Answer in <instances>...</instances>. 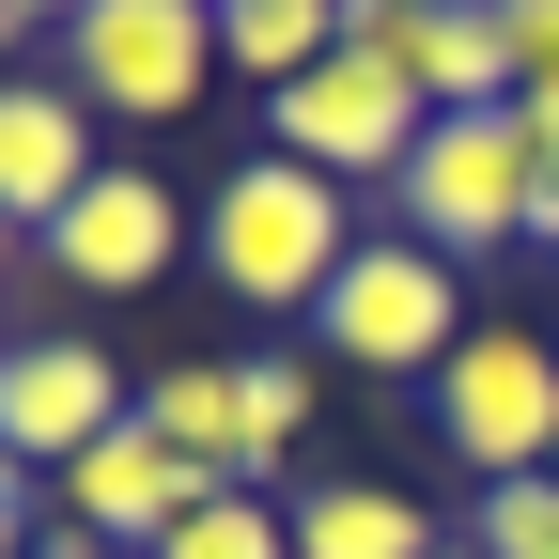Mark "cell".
<instances>
[{"label":"cell","instance_id":"6da1fadb","mask_svg":"<svg viewBox=\"0 0 559 559\" xmlns=\"http://www.w3.org/2000/svg\"><path fill=\"white\" fill-rule=\"evenodd\" d=\"M202 280H218L234 311H326V280L358 264V218H342V187L296 171V156H234L202 187Z\"/></svg>","mask_w":559,"mask_h":559},{"label":"cell","instance_id":"7a4b0ae2","mask_svg":"<svg viewBox=\"0 0 559 559\" xmlns=\"http://www.w3.org/2000/svg\"><path fill=\"white\" fill-rule=\"evenodd\" d=\"M62 94L94 124H187L218 94V0H79L62 16Z\"/></svg>","mask_w":559,"mask_h":559},{"label":"cell","instance_id":"3957f363","mask_svg":"<svg viewBox=\"0 0 559 559\" xmlns=\"http://www.w3.org/2000/svg\"><path fill=\"white\" fill-rule=\"evenodd\" d=\"M528 202H544V171H528L513 109H451L389 171V234H419L436 264H481V249H528Z\"/></svg>","mask_w":559,"mask_h":559},{"label":"cell","instance_id":"277c9868","mask_svg":"<svg viewBox=\"0 0 559 559\" xmlns=\"http://www.w3.org/2000/svg\"><path fill=\"white\" fill-rule=\"evenodd\" d=\"M326 358L342 373H404V389H436L466 358V264H436L419 234H358V264L326 280Z\"/></svg>","mask_w":559,"mask_h":559},{"label":"cell","instance_id":"5b68a950","mask_svg":"<svg viewBox=\"0 0 559 559\" xmlns=\"http://www.w3.org/2000/svg\"><path fill=\"white\" fill-rule=\"evenodd\" d=\"M436 436L466 466V498L481 481H544L559 466V342L544 326H466V358L436 373Z\"/></svg>","mask_w":559,"mask_h":559},{"label":"cell","instance_id":"8992f818","mask_svg":"<svg viewBox=\"0 0 559 559\" xmlns=\"http://www.w3.org/2000/svg\"><path fill=\"white\" fill-rule=\"evenodd\" d=\"M419 79L404 62H373V47H326L296 94H264V156H296V171H326V187H389L404 156H419Z\"/></svg>","mask_w":559,"mask_h":559},{"label":"cell","instance_id":"52a82bcc","mask_svg":"<svg viewBox=\"0 0 559 559\" xmlns=\"http://www.w3.org/2000/svg\"><path fill=\"white\" fill-rule=\"evenodd\" d=\"M109 419H140V389L94 358V342H62V326H16V342H0V466L62 481Z\"/></svg>","mask_w":559,"mask_h":559},{"label":"cell","instance_id":"ba28073f","mask_svg":"<svg viewBox=\"0 0 559 559\" xmlns=\"http://www.w3.org/2000/svg\"><path fill=\"white\" fill-rule=\"evenodd\" d=\"M187 234H202V202H171V171H94L32 249H47V280H79V296H156L187 264Z\"/></svg>","mask_w":559,"mask_h":559},{"label":"cell","instance_id":"9c48e42d","mask_svg":"<svg viewBox=\"0 0 559 559\" xmlns=\"http://www.w3.org/2000/svg\"><path fill=\"white\" fill-rule=\"evenodd\" d=\"M47 498H62V528H94L109 559H156V544H171V513H187V498H218V481H202V466L156 436V419H109V436L47 481Z\"/></svg>","mask_w":559,"mask_h":559},{"label":"cell","instance_id":"30bf717a","mask_svg":"<svg viewBox=\"0 0 559 559\" xmlns=\"http://www.w3.org/2000/svg\"><path fill=\"white\" fill-rule=\"evenodd\" d=\"M94 171H109V156H94V109H79V94H62V79H0V218L47 234Z\"/></svg>","mask_w":559,"mask_h":559},{"label":"cell","instance_id":"8fae6325","mask_svg":"<svg viewBox=\"0 0 559 559\" xmlns=\"http://www.w3.org/2000/svg\"><path fill=\"white\" fill-rule=\"evenodd\" d=\"M140 419H156V436H171V451H187L202 481H264V466H280V451L249 436V389H234L218 358H187V373H156V389H140Z\"/></svg>","mask_w":559,"mask_h":559},{"label":"cell","instance_id":"7c38bea8","mask_svg":"<svg viewBox=\"0 0 559 559\" xmlns=\"http://www.w3.org/2000/svg\"><path fill=\"white\" fill-rule=\"evenodd\" d=\"M451 528L404 498V481H311L296 498V559H436Z\"/></svg>","mask_w":559,"mask_h":559},{"label":"cell","instance_id":"4fadbf2b","mask_svg":"<svg viewBox=\"0 0 559 559\" xmlns=\"http://www.w3.org/2000/svg\"><path fill=\"white\" fill-rule=\"evenodd\" d=\"M326 47H342V0H218V79H264V94H296Z\"/></svg>","mask_w":559,"mask_h":559},{"label":"cell","instance_id":"5bb4252c","mask_svg":"<svg viewBox=\"0 0 559 559\" xmlns=\"http://www.w3.org/2000/svg\"><path fill=\"white\" fill-rule=\"evenodd\" d=\"M156 559H296V513L264 498V481H218V498H187Z\"/></svg>","mask_w":559,"mask_h":559},{"label":"cell","instance_id":"9a60e30c","mask_svg":"<svg viewBox=\"0 0 559 559\" xmlns=\"http://www.w3.org/2000/svg\"><path fill=\"white\" fill-rule=\"evenodd\" d=\"M466 544L481 559H559V481H481V498H466Z\"/></svg>","mask_w":559,"mask_h":559},{"label":"cell","instance_id":"2e32d148","mask_svg":"<svg viewBox=\"0 0 559 559\" xmlns=\"http://www.w3.org/2000/svg\"><path fill=\"white\" fill-rule=\"evenodd\" d=\"M234 389H249V436L296 451V419H311V358H234Z\"/></svg>","mask_w":559,"mask_h":559},{"label":"cell","instance_id":"e0dca14e","mask_svg":"<svg viewBox=\"0 0 559 559\" xmlns=\"http://www.w3.org/2000/svg\"><path fill=\"white\" fill-rule=\"evenodd\" d=\"M498 32H513V62L559 94V0H498Z\"/></svg>","mask_w":559,"mask_h":559},{"label":"cell","instance_id":"ac0fdd59","mask_svg":"<svg viewBox=\"0 0 559 559\" xmlns=\"http://www.w3.org/2000/svg\"><path fill=\"white\" fill-rule=\"evenodd\" d=\"M32 513H47V481H32V466H0V559H32V544H47Z\"/></svg>","mask_w":559,"mask_h":559},{"label":"cell","instance_id":"d6986e66","mask_svg":"<svg viewBox=\"0 0 559 559\" xmlns=\"http://www.w3.org/2000/svg\"><path fill=\"white\" fill-rule=\"evenodd\" d=\"M0 16H16V32H62V16H79V0H0Z\"/></svg>","mask_w":559,"mask_h":559},{"label":"cell","instance_id":"ffe728a7","mask_svg":"<svg viewBox=\"0 0 559 559\" xmlns=\"http://www.w3.org/2000/svg\"><path fill=\"white\" fill-rule=\"evenodd\" d=\"M419 16H481V0H419Z\"/></svg>","mask_w":559,"mask_h":559},{"label":"cell","instance_id":"44dd1931","mask_svg":"<svg viewBox=\"0 0 559 559\" xmlns=\"http://www.w3.org/2000/svg\"><path fill=\"white\" fill-rule=\"evenodd\" d=\"M16 249H32V234H16V218H0V264H16Z\"/></svg>","mask_w":559,"mask_h":559},{"label":"cell","instance_id":"7402d4cb","mask_svg":"<svg viewBox=\"0 0 559 559\" xmlns=\"http://www.w3.org/2000/svg\"><path fill=\"white\" fill-rule=\"evenodd\" d=\"M436 559H481V544H466V528H451V544H436Z\"/></svg>","mask_w":559,"mask_h":559},{"label":"cell","instance_id":"603a6c76","mask_svg":"<svg viewBox=\"0 0 559 559\" xmlns=\"http://www.w3.org/2000/svg\"><path fill=\"white\" fill-rule=\"evenodd\" d=\"M0 342H16V326H0Z\"/></svg>","mask_w":559,"mask_h":559},{"label":"cell","instance_id":"cb8c5ba5","mask_svg":"<svg viewBox=\"0 0 559 559\" xmlns=\"http://www.w3.org/2000/svg\"><path fill=\"white\" fill-rule=\"evenodd\" d=\"M544 481H559V466H544Z\"/></svg>","mask_w":559,"mask_h":559}]
</instances>
